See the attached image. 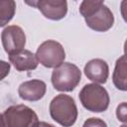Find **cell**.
Instances as JSON below:
<instances>
[{"instance_id": "5bb4252c", "label": "cell", "mask_w": 127, "mask_h": 127, "mask_svg": "<svg viewBox=\"0 0 127 127\" xmlns=\"http://www.w3.org/2000/svg\"><path fill=\"white\" fill-rule=\"evenodd\" d=\"M102 4L103 1L101 0H84L79 5V13L83 18H86L91 15Z\"/></svg>"}, {"instance_id": "277c9868", "label": "cell", "mask_w": 127, "mask_h": 127, "mask_svg": "<svg viewBox=\"0 0 127 127\" xmlns=\"http://www.w3.org/2000/svg\"><path fill=\"white\" fill-rule=\"evenodd\" d=\"M2 116L4 127H38L40 122L37 113L24 104L9 106Z\"/></svg>"}, {"instance_id": "8992f818", "label": "cell", "mask_w": 127, "mask_h": 127, "mask_svg": "<svg viewBox=\"0 0 127 127\" xmlns=\"http://www.w3.org/2000/svg\"><path fill=\"white\" fill-rule=\"evenodd\" d=\"M1 41L4 51L9 56L24 50L26 45V35L21 27L10 25L2 31Z\"/></svg>"}, {"instance_id": "9c48e42d", "label": "cell", "mask_w": 127, "mask_h": 127, "mask_svg": "<svg viewBox=\"0 0 127 127\" xmlns=\"http://www.w3.org/2000/svg\"><path fill=\"white\" fill-rule=\"evenodd\" d=\"M47 91V85L43 80L31 79L22 82L18 87L20 98L26 101H39L44 97Z\"/></svg>"}, {"instance_id": "7c38bea8", "label": "cell", "mask_w": 127, "mask_h": 127, "mask_svg": "<svg viewBox=\"0 0 127 127\" xmlns=\"http://www.w3.org/2000/svg\"><path fill=\"white\" fill-rule=\"evenodd\" d=\"M126 56L122 55L115 64L114 71L112 74V81L115 87L119 90L126 91L127 90V76H126Z\"/></svg>"}, {"instance_id": "8fae6325", "label": "cell", "mask_w": 127, "mask_h": 127, "mask_svg": "<svg viewBox=\"0 0 127 127\" xmlns=\"http://www.w3.org/2000/svg\"><path fill=\"white\" fill-rule=\"evenodd\" d=\"M9 62L18 71L36 69L39 64L36 55L31 51L25 49L16 54L9 55Z\"/></svg>"}, {"instance_id": "6da1fadb", "label": "cell", "mask_w": 127, "mask_h": 127, "mask_svg": "<svg viewBox=\"0 0 127 127\" xmlns=\"http://www.w3.org/2000/svg\"><path fill=\"white\" fill-rule=\"evenodd\" d=\"M50 115L63 127H71L77 119V107L74 99L64 93L56 95L50 103Z\"/></svg>"}, {"instance_id": "e0dca14e", "label": "cell", "mask_w": 127, "mask_h": 127, "mask_svg": "<svg viewBox=\"0 0 127 127\" xmlns=\"http://www.w3.org/2000/svg\"><path fill=\"white\" fill-rule=\"evenodd\" d=\"M10 68H11V65L8 62L0 60V81L9 74Z\"/></svg>"}, {"instance_id": "9a60e30c", "label": "cell", "mask_w": 127, "mask_h": 127, "mask_svg": "<svg viewBox=\"0 0 127 127\" xmlns=\"http://www.w3.org/2000/svg\"><path fill=\"white\" fill-rule=\"evenodd\" d=\"M82 127H107V124L100 118L91 117L84 121Z\"/></svg>"}, {"instance_id": "ffe728a7", "label": "cell", "mask_w": 127, "mask_h": 127, "mask_svg": "<svg viewBox=\"0 0 127 127\" xmlns=\"http://www.w3.org/2000/svg\"><path fill=\"white\" fill-rule=\"evenodd\" d=\"M120 127H127V126H126V124H123V125H121Z\"/></svg>"}, {"instance_id": "2e32d148", "label": "cell", "mask_w": 127, "mask_h": 127, "mask_svg": "<svg viewBox=\"0 0 127 127\" xmlns=\"http://www.w3.org/2000/svg\"><path fill=\"white\" fill-rule=\"evenodd\" d=\"M116 116L119 121L126 123V102H122L117 106L116 109Z\"/></svg>"}, {"instance_id": "7a4b0ae2", "label": "cell", "mask_w": 127, "mask_h": 127, "mask_svg": "<svg viewBox=\"0 0 127 127\" xmlns=\"http://www.w3.org/2000/svg\"><path fill=\"white\" fill-rule=\"evenodd\" d=\"M82 106L91 112L100 113L107 110L110 102L107 90L97 83L85 84L78 94Z\"/></svg>"}, {"instance_id": "52a82bcc", "label": "cell", "mask_w": 127, "mask_h": 127, "mask_svg": "<svg viewBox=\"0 0 127 127\" xmlns=\"http://www.w3.org/2000/svg\"><path fill=\"white\" fill-rule=\"evenodd\" d=\"M28 5L36 7L45 18L53 21H59L65 17L67 13V2L64 0H40L26 2Z\"/></svg>"}, {"instance_id": "4fadbf2b", "label": "cell", "mask_w": 127, "mask_h": 127, "mask_svg": "<svg viewBox=\"0 0 127 127\" xmlns=\"http://www.w3.org/2000/svg\"><path fill=\"white\" fill-rule=\"evenodd\" d=\"M16 2L13 0H0V27L6 26L14 17Z\"/></svg>"}, {"instance_id": "d6986e66", "label": "cell", "mask_w": 127, "mask_h": 127, "mask_svg": "<svg viewBox=\"0 0 127 127\" xmlns=\"http://www.w3.org/2000/svg\"><path fill=\"white\" fill-rule=\"evenodd\" d=\"M0 127H4V125H3V116H2L1 113H0Z\"/></svg>"}, {"instance_id": "ac0fdd59", "label": "cell", "mask_w": 127, "mask_h": 127, "mask_svg": "<svg viewBox=\"0 0 127 127\" xmlns=\"http://www.w3.org/2000/svg\"><path fill=\"white\" fill-rule=\"evenodd\" d=\"M38 127H55L54 125L48 123V122H45V121H40L39 124H38Z\"/></svg>"}, {"instance_id": "5b68a950", "label": "cell", "mask_w": 127, "mask_h": 127, "mask_svg": "<svg viewBox=\"0 0 127 127\" xmlns=\"http://www.w3.org/2000/svg\"><path fill=\"white\" fill-rule=\"evenodd\" d=\"M36 58L38 62L45 67L55 68L64 63L65 52L62 44L54 40L43 42L37 49Z\"/></svg>"}, {"instance_id": "ba28073f", "label": "cell", "mask_w": 127, "mask_h": 127, "mask_svg": "<svg viewBox=\"0 0 127 127\" xmlns=\"http://www.w3.org/2000/svg\"><path fill=\"white\" fill-rule=\"evenodd\" d=\"M88 28L95 32H106L110 30L114 24V16L112 11L103 3L91 15L84 18Z\"/></svg>"}, {"instance_id": "30bf717a", "label": "cell", "mask_w": 127, "mask_h": 127, "mask_svg": "<svg viewBox=\"0 0 127 127\" xmlns=\"http://www.w3.org/2000/svg\"><path fill=\"white\" fill-rule=\"evenodd\" d=\"M83 71L89 80L97 84L105 83L109 75L108 64L101 59H92L87 62L84 65Z\"/></svg>"}, {"instance_id": "3957f363", "label": "cell", "mask_w": 127, "mask_h": 127, "mask_svg": "<svg viewBox=\"0 0 127 127\" xmlns=\"http://www.w3.org/2000/svg\"><path fill=\"white\" fill-rule=\"evenodd\" d=\"M81 71L71 63H63L55 67L52 72V84L54 88L62 92L72 91L80 82Z\"/></svg>"}]
</instances>
